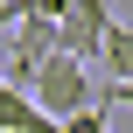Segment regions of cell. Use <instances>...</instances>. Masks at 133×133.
I'll list each match as a JSON object with an SVG mask.
<instances>
[{"instance_id": "1", "label": "cell", "mask_w": 133, "mask_h": 133, "mask_svg": "<svg viewBox=\"0 0 133 133\" xmlns=\"http://www.w3.org/2000/svg\"><path fill=\"white\" fill-rule=\"evenodd\" d=\"M21 91H28L49 119H70V112H84V105H91V70H84L77 56H63V49H56V56H42V63L28 70V84H21Z\"/></svg>"}, {"instance_id": "3", "label": "cell", "mask_w": 133, "mask_h": 133, "mask_svg": "<svg viewBox=\"0 0 133 133\" xmlns=\"http://www.w3.org/2000/svg\"><path fill=\"white\" fill-rule=\"evenodd\" d=\"M0 133H56V119H49L21 84H7V77H0Z\"/></svg>"}, {"instance_id": "5", "label": "cell", "mask_w": 133, "mask_h": 133, "mask_svg": "<svg viewBox=\"0 0 133 133\" xmlns=\"http://www.w3.org/2000/svg\"><path fill=\"white\" fill-rule=\"evenodd\" d=\"M56 133H112V105H84V112H70V119H56Z\"/></svg>"}, {"instance_id": "6", "label": "cell", "mask_w": 133, "mask_h": 133, "mask_svg": "<svg viewBox=\"0 0 133 133\" xmlns=\"http://www.w3.org/2000/svg\"><path fill=\"white\" fill-rule=\"evenodd\" d=\"M14 14H42V21H63L70 0H14Z\"/></svg>"}, {"instance_id": "4", "label": "cell", "mask_w": 133, "mask_h": 133, "mask_svg": "<svg viewBox=\"0 0 133 133\" xmlns=\"http://www.w3.org/2000/svg\"><path fill=\"white\" fill-rule=\"evenodd\" d=\"M98 70L112 84H133V21H105L98 35Z\"/></svg>"}, {"instance_id": "2", "label": "cell", "mask_w": 133, "mask_h": 133, "mask_svg": "<svg viewBox=\"0 0 133 133\" xmlns=\"http://www.w3.org/2000/svg\"><path fill=\"white\" fill-rule=\"evenodd\" d=\"M42 56H56V21L21 14V21H14V77H7V84H28V70H35Z\"/></svg>"}, {"instance_id": "7", "label": "cell", "mask_w": 133, "mask_h": 133, "mask_svg": "<svg viewBox=\"0 0 133 133\" xmlns=\"http://www.w3.org/2000/svg\"><path fill=\"white\" fill-rule=\"evenodd\" d=\"M98 105H133V84H105V91H98Z\"/></svg>"}]
</instances>
